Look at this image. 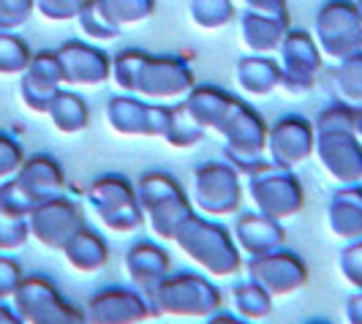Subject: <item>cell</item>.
<instances>
[{"label":"cell","instance_id":"obj_1","mask_svg":"<svg viewBox=\"0 0 362 324\" xmlns=\"http://www.w3.org/2000/svg\"><path fill=\"white\" fill-rule=\"evenodd\" d=\"M172 243L188 262H194L210 278H232L245 267L232 229L223 226L218 218H207L197 210L182 221Z\"/></svg>","mask_w":362,"mask_h":324},{"label":"cell","instance_id":"obj_2","mask_svg":"<svg viewBox=\"0 0 362 324\" xmlns=\"http://www.w3.org/2000/svg\"><path fill=\"white\" fill-rule=\"evenodd\" d=\"M153 316L175 319H207L221 311L223 294L202 272H169L158 287L147 294Z\"/></svg>","mask_w":362,"mask_h":324},{"label":"cell","instance_id":"obj_3","mask_svg":"<svg viewBox=\"0 0 362 324\" xmlns=\"http://www.w3.org/2000/svg\"><path fill=\"white\" fill-rule=\"evenodd\" d=\"M243 180H245V194L251 199L254 210L275 221L297 218L305 207V188L294 175V169L275 166L270 158L254 163L243 175Z\"/></svg>","mask_w":362,"mask_h":324},{"label":"cell","instance_id":"obj_4","mask_svg":"<svg viewBox=\"0 0 362 324\" xmlns=\"http://www.w3.org/2000/svg\"><path fill=\"white\" fill-rule=\"evenodd\" d=\"M245 197L243 172L229 161H204L194 169L191 178V202L194 210L207 218L237 216Z\"/></svg>","mask_w":362,"mask_h":324},{"label":"cell","instance_id":"obj_5","mask_svg":"<svg viewBox=\"0 0 362 324\" xmlns=\"http://www.w3.org/2000/svg\"><path fill=\"white\" fill-rule=\"evenodd\" d=\"M194 88H197V74L185 57L145 52L131 96H139L153 104H177Z\"/></svg>","mask_w":362,"mask_h":324},{"label":"cell","instance_id":"obj_6","mask_svg":"<svg viewBox=\"0 0 362 324\" xmlns=\"http://www.w3.org/2000/svg\"><path fill=\"white\" fill-rule=\"evenodd\" d=\"M88 204L109 232L128 234L145 226V210L139 207L136 185L123 175H101L88 188Z\"/></svg>","mask_w":362,"mask_h":324},{"label":"cell","instance_id":"obj_7","mask_svg":"<svg viewBox=\"0 0 362 324\" xmlns=\"http://www.w3.org/2000/svg\"><path fill=\"white\" fill-rule=\"evenodd\" d=\"M11 306L17 308L25 324H88L85 308L69 303L52 278L41 272L22 278Z\"/></svg>","mask_w":362,"mask_h":324},{"label":"cell","instance_id":"obj_8","mask_svg":"<svg viewBox=\"0 0 362 324\" xmlns=\"http://www.w3.org/2000/svg\"><path fill=\"white\" fill-rule=\"evenodd\" d=\"M156 0H85L76 25L88 41L104 44L115 41L126 28L147 22L156 14Z\"/></svg>","mask_w":362,"mask_h":324},{"label":"cell","instance_id":"obj_9","mask_svg":"<svg viewBox=\"0 0 362 324\" xmlns=\"http://www.w3.org/2000/svg\"><path fill=\"white\" fill-rule=\"evenodd\" d=\"M313 38L325 57L344 60L362 50V17L354 0H325L313 17Z\"/></svg>","mask_w":362,"mask_h":324},{"label":"cell","instance_id":"obj_10","mask_svg":"<svg viewBox=\"0 0 362 324\" xmlns=\"http://www.w3.org/2000/svg\"><path fill=\"white\" fill-rule=\"evenodd\" d=\"M267 128L270 123L262 117V112H256L248 101L240 98L229 120L218 131V137L223 139L226 161L237 166L243 175L267 156Z\"/></svg>","mask_w":362,"mask_h":324},{"label":"cell","instance_id":"obj_11","mask_svg":"<svg viewBox=\"0 0 362 324\" xmlns=\"http://www.w3.org/2000/svg\"><path fill=\"white\" fill-rule=\"evenodd\" d=\"M109 128L117 137L131 139H163L169 120H172V104H153L131 93L112 96L104 107Z\"/></svg>","mask_w":362,"mask_h":324},{"label":"cell","instance_id":"obj_12","mask_svg":"<svg viewBox=\"0 0 362 324\" xmlns=\"http://www.w3.org/2000/svg\"><path fill=\"white\" fill-rule=\"evenodd\" d=\"M278 63H281V74H284L281 91H286L289 96H305L319 82L325 54L310 30L289 28V33L284 36L281 50H278Z\"/></svg>","mask_w":362,"mask_h":324},{"label":"cell","instance_id":"obj_13","mask_svg":"<svg viewBox=\"0 0 362 324\" xmlns=\"http://www.w3.org/2000/svg\"><path fill=\"white\" fill-rule=\"evenodd\" d=\"M245 272L251 281H256L270 294L272 300L297 294L310 278L305 259L297 251H289L286 245H281L270 253H262V256H251L245 262Z\"/></svg>","mask_w":362,"mask_h":324},{"label":"cell","instance_id":"obj_14","mask_svg":"<svg viewBox=\"0 0 362 324\" xmlns=\"http://www.w3.org/2000/svg\"><path fill=\"white\" fill-rule=\"evenodd\" d=\"M28 224H30V237L38 245H44L47 251H60L69 243V237L79 226H85V210L79 202L60 194L47 202H38L33 213L28 216Z\"/></svg>","mask_w":362,"mask_h":324},{"label":"cell","instance_id":"obj_15","mask_svg":"<svg viewBox=\"0 0 362 324\" xmlns=\"http://www.w3.org/2000/svg\"><path fill=\"white\" fill-rule=\"evenodd\" d=\"M313 150H316V128H313V120L297 115V112L281 115L267 128V158L275 166L297 169L300 163L313 158Z\"/></svg>","mask_w":362,"mask_h":324},{"label":"cell","instance_id":"obj_16","mask_svg":"<svg viewBox=\"0 0 362 324\" xmlns=\"http://www.w3.org/2000/svg\"><path fill=\"white\" fill-rule=\"evenodd\" d=\"M57 60L63 71V88H101L112 79V54L93 41L71 38L60 44Z\"/></svg>","mask_w":362,"mask_h":324},{"label":"cell","instance_id":"obj_17","mask_svg":"<svg viewBox=\"0 0 362 324\" xmlns=\"http://www.w3.org/2000/svg\"><path fill=\"white\" fill-rule=\"evenodd\" d=\"M88 324H142L153 316L147 294L134 287L98 289L85 306Z\"/></svg>","mask_w":362,"mask_h":324},{"label":"cell","instance_id":"obj_18","mask_svg":"<svg viewBox=\"0 0 362 324\" xmlns=\"http://www.w3.org/2000/svg\"><path fill=\"white\" fill-rule=\"evenodd\" d=\"M313 156L338 185L362 183V139L354 131L316 134Z\"/></svg>","mask_w":362,"mask_h":324},{"label":"cell","instance_id":"obj_19","mask_svg":"<svg viewBox=\"0 0 362 324\" xmlns=\"http://www.w3.org/2000/svg\"><path fill=\"white\" fill-rule=\"evenodd\" d=\"M63 88V71L57 50H38L30 57V66L19 76V98L33 115H47L52 96Z\"/></svg>","mask_w":362,"mask_h":324},{"label":"cell","instance_id":"obj_20","mask_svg":"<svg viewBox=\"0 0 362 324\" xmlns=\"http://www.w3.org/2000/svg\"><path fill=\"white\" fill-rule=\"evenodd\" d=\"M14 180L25 191V197L33 204L47 202L52 197H60L66 191V172L63 163L49 153H36V156H25L22 166L17 169Z\"/></svg>","mask_w":362,"mask_h":324},{"label":"cell","instance_id":"obj_21","mask_svg":"<svg viewBox=\"0 0 362 324\" xmlns=\"http://www.w3.org/2000/svg\"><path fill=\"white\" fill-rule=\"evenodd\" d=\"M232 234H235L237 248L243 253H248V259L286 245L284 221H275V218L264 216L259 210L237 213L235 224H232Z\"/></svg>","mask_w":362,"mask_h":324},{"label":"cell","instance_id":"obj_22","mask_svg":"<svg viewBox=\"0 0 362 324\" xmlns=\"http://www.w3.org/2000/svg\"><path fill=\"white\" fill-rule=\"evenodd\" d=\"M123 265L131 278L134 289L142 294H150L172 270V256L156 240H136L123 256Z\"/></svg>","mask_w":362,"mask_h":324},{"label":"cell","instance_id":"obj_23","mask_svg":"<svg viewBox=\"0 0 362 324\" xmlns=\"http://www.w3.org/2000/svg\"><path fill=\"white\" fill-rule=\"evenodd\" d=\"M237 101L240 98L235 93L223 91L218 85H197L182 98V107L207 134H218L229 120V115L235 112Z\"/></svg>","mask_w":362,"mask_h":324},{"label":"cell","instance_id":"obj_24","mask_svg":"<svg viewBox=\"0 0 362 324\" xmlns=\"http://www.w3.org/2000/svg\"><path fill=\"white\" fill-rule=\"evenodd\" d=\"M289 17H272L259 11L240 14V41L248 54H278L281 41L289 33Z\"/></svg>","mask_w":362,"mask_h":324},{"label":"cell","instance_id":"obj_25","mask_svg":"<svg viewBox=\"0 0 362 324\" xmlns=\"http://www.w3.org/2000/svg\"><path fill=\"white\" fill-rule=\"evenodd\" d=\"M281 63L270 54H243L235 66V82L248 98H267L281 91Z\"/></svg>","mask_w":362,"mask_h":324},{"label":"cell","instance_id":"obj_26","mask_svg":"<svg viewBox=\"0 0 362 324\" xmlns=\"http://www.w3.org/2000/svg\"><path fill=\"white\" fill-rule=\"evenodd\" d=\"M327 226L344 243L362 240V183L341 185L327 204Z\"/></svg>","mask_w":362,"mask_h":324},{"label":"cell","instance_id":"obj_27","mask_svg":"<svg viewBox=\"0 0 362 324\" xmlns=\"http://www.w3.org/2000/svg\"><path fill=\"white\" fill-rule=\"evenodd\" d=\"M63 259L69 262V267L82 275H93V272L104 270L109 262V243L90 226H79L76 232L69 237V243L60 248Z\"/></svg>","mask_w":362,"mask_h":324},{"label":"cell","instance_id":"obj_28","mask_svg":"<svg viewBox=\"0 0 362 324\" xmlns=\"http://www.w3.org/2000/svg\"><path fill=\"white\" fill-rule=\"evenodd\" d=\"M47 117H49V123H52L57 134L74 137V134L88 131V126H90V107L74 88H60L52 96V101H49Z\"/></svg>","mask_w":362,"mask_h":324},{"label":"cell","instance_id":"obj_29","mask_svg":"<svg viewBox=\"0 0 362 324\" xmlns=\"http://www.w3.org/2000/svg\"><path fill=\"white\" fill-rule=\"evenodd\" d=\"M194 213V202L188 197V191L180 194V197H169L163 202H156L153 207L145 210V224L147 229L156 234L158 240H166L172 243L175 232L180 229V224L185 218Z\"/></svg>","mask_w":362,"mask_h":324},{"label":"cell","instance_id":"obj_30","mask_svg":"<svg viewBox=\"0 0 362 324\" xmlns=\"http://www.w3.org/2000/svg\"><path fill=\"white\" fill-rule=\"evenodd\" d=\"M332 91H335L338 101H346L351 107H362V50L344 57V60H335Z\"/></svg>","mask_w":362,"mask_h":324},{"label":"cell","instance_id":"obj_31","mask_svg":"<svg viewBox=\"0 0 362 324\" xmlns=\"http://www.w3.org/2000/svg\"><path fill=\"white\" fill-rule=\"evenodd\" d=\"M188 17L199 30L216 33V30H223L235 22L237 6L235 0H191L188 3Z\"/></svg>","mask_w":362,"mask_h":324},{"label":"cell","instance_id":"obj_32","mask_svg":"<svg viewBox=\"0 0 362 324\" xmlns=\"http://www.w3.org/2000/svg\"><path fill=\"white\" fill-rule=\"evenodd\" d=\"M232 306H235L237 316H243L248 322H262V319L272 316V297L251 278L240 281L232 289Z\"/></svg>","mask_w":362,"mask_h":324},{"label":"cell","instance_id":"obj_33","mask_svg":"<svg viewBox=\"0 0 362 324\" xmlns=\"http://www.w3.org/2000/svg\"><path fill=\"white\" fill-rule=\"evenodd\" d=\"M134 185H136V199H139V207H142V210L153 207L156 202H163V199H169V197H180V194H185L182 183L177 180L175 175L161 172V169L145 172Z\"/></svg>","mask_w":362,"mask_h":324},{"label":"cell","instance_id":"obj_34","mask_svg":"<svg viewBox=\"0 0 362 324\" xmlns=\"http://www.w3.org/2000/svg\"><path fill=\"white\" fill-rule=\"evenodd\" d=\"M204 137H207V131L185 112L182 101L172 104V120H169V128L163 134V142L175 150H191L199 142H204Z\"/></svg>","mask_w":362,"mask_h":324},{"label":"cell","instance_id":"obj_35","mask_svg":"<svg viewBox=\"0 0 362 324\" xmlns=\"http://www.w3.org/2000/svg\"><path fill=\"white\" fill-rule=\"evenodd\" d=\"M33 50L19 33L0 30V76H22L30 66Z\"/></svg>","mask_w":362,"mask_h":324},{"label":"cell","instance_id":"obj_36","mask_svg":"<svg viewBox=\"0 0 362 324\" xmlns=\"http://www.w3.org/2000/svg\"><path fill=\"white\" fill-rule=\"evenodd\" d=\"M142 57H145V50H136V47L120 50V52L112 57V79L109 82H115V88L120 93L134 91V79H136Z\"/></svg>","mask_w":362,"mask_h":324},{"label":"cell","instance_id":"obj_37","mask_svg":"<svg viewBox=\"0 0 362 324\" xmlns=\"http://www.w3.org/2000/svg\"><path fill=\"white\" fill-rule=\"evenodd\" d=\"M33 207L36 204L25 197V191L19 188V183L14 178L0 183V216L28 221V216L33 213Z\"/></svg>","mask_w":362,"mask_h":324},{"label":"cell","instance_id":"obj_38","mask_svg":"<svg viewBox=\"0 0 362 324\" xmlns=\"http://www.w3.org/2000/svg\"><path fill=\"white\" fill-rule=\"evenodd\" d=\"M316 134H327V131H354V107L346 101H335L325 107L316 120H313Z\"/></svg>","mask_w":362,"mask_h":324},{"label":"cell","instance_id":"obj_39","mask_svg":"<svg viewBox=\"0 0 362 324\" xmlns=\"http://www.w3.org/2000/svg\"><path fill=\"white\" fill-rule=\"evenodd\" d=\"M36 14V0H0V30L17 33Z\"/></svg>","mask_w":362,"mask_h":324},{"label":"cell","instance_id":"obj_40","mask_svg":"<svg viewBox=\"0 0 362 324\" xmlns=\"http://www.w3.org/2000/svg\"><path fill=\"white\" fill-rule=\"evenodd\" d=\"M338 267L346 284L354 291H362V240L346 243V248L338 256Z\"/></svg>","mask_w":362,"mask_h":324},{"label":"cell","instance_id":"obj_41","mask_svg":"<svg viewBox=\"0 0 362 324\" xmlns=\"http://www.w3.org/2000/svg\"><path fill=\"white\" fill-rule=\"evenodd\" d=\"M30 240V224L19 218L0 216V253L19 251Z\"/></svg>","mask_w":362,"mask_h":324},{"label":"cell","instance_id":"obj_42","mask_svg":"<svg viewBox=\"0 0 362 324\" xmlns=\"http://www.w3.org/2000/svg\"><path fill=\"white\" fill-rule=\"evenodd\" d=\"M85 0H36V14L47 22H76Z\"/></svg>","mask_w":362,"mask_h":324},{"label":"cell","instance_id":"obj_43","mask_svg":"<svg viewBox=\"0 0 362 324\" xmlns=\"http://www.w3.org/2000/svg\"><path fill=\"white\" fill-rule=\"evenodd\" d=\"M22 161H25V150H22V144H19L11 134L0 131V183L8 180V178H14L17 169L22 166Z\"/></svg>","mask_w":362,"mask_h":324},{"label":"cell","instance_id":"obj_44","mask_svg":"<svg viewBox=\"0 0 362 324\" xmlns=\"http://www.w3.org/2000/svg\"><path fill=\"white\" fill-rule=\"evenodd\" d=\"M22 278H25V270L17 259L8 253H0V303H8L17 294Z\"/></svg>","mask_w":362,"mask_h":324},{"label":"cell","instance_id":"obj_45","mask_svg":"<svg viewBox=\"0 0 362 324\" xmlns=\"http://www.w3.org/2000/svg\"><path fill=\"white\" fill-rule=\"evenodd\" d=\"M235 6H243V11H259L272 17H289L286 0H235Z\"/></svg>","mask_w":362,"mask_h":324},{"label":"cell","instance_id":"obj_46","mask_svg":"<svg viewBox=\"0 0 362 324\" xmlns=\"http://www.w3.org/2000/svg\"><path fill=\"white\" fill-rule=\"evenodd\" d=\"M346 324H362V291H354L344 308Z\"/></svg>","mask_w":362,"mask_h":324},{"label":"cell","instance_id":"obj_47","mask_svg":"<svg viewBox=\"0 0 362 324\" xmlns=\"http://www.w3.org/2000/svg\"><path fill=\"white\" fill-rule=\"evenodd\" d=\"M204 324H254V322H248V319H243V316H232V313L218 311V313H213V316H207Z\"/></svg>","mask_w":362,"mask_h":324},{"label":"cell","instance_id":"obj_48","mask_svg":"<svg viewBox=\"0 0 362 324\" xmlns=\"http://www.w3.org/2000/svg\"><path fill=\"white\" fill-rule=\"evenodd\" d=\"M0 324H25V319L17 313V308L8 303H0Z\"/></svg>","mask_w":362,"mask_h":324},{"label":"cell","instance_id":"obj_49","mask_svg":"<svg viewBox=\"0 0 362 324\" xmlns=\"http://www.w3.org/2000/svg\"><path fill=\"white\" fill-rule=\"evenodd\" d=\"M354 134L362 139V107H354Z\"/></svg>","mask_w":362,"mask_h":324},{"label":"cell","instance_id":"obj_50","mask_svg":"<svg viewBox=\"0 0 362 324\" xmlns=\"http://www.w3.org/2000/svg\"><path fill=\"white\" fill-rule=\"evenodd\" d=\"M357 3V11H360V17H362V0H354Z\"/></svg>","mask_w":362,"mask_h":324},{"label":"cell","instance_id":"obj_51","mask_svg":"<svg viewBox=\"0 0 362 324\" xmlns=\"http://www.w3.org/2000/svg\"><path fill=\"white\" fill-rule=\"evenodd\" d=\"M305 324H329V322H319V319H313V322H305Z\"/></svg>","mask_w":362,"mask_h":324}]
</instances>
